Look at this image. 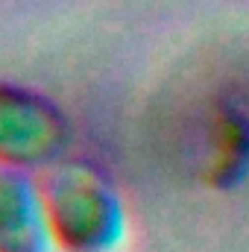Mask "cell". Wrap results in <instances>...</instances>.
<instances>
[{
    "mask_svg": "<svg viewBox=\"0 0 249 252\" xmlns=\"http://www.w3.org/2000/svg\"><path fill=\"white\" fill-rule=\"evenodd\" d=\"M35 179L53 252H115L121 247L124 199L97 164L62 158Z\"/></svg>",
    "mask_w": 249,
    "mask_h": 252,
    "instance_id": "1",
    "label": "cell"
},
{
    "mask_svg": "<svg viewBox=\"0 0 249 252\" xmlns=\"http://www.w3.org/2000/svg\"><path fill=\"white\" fill-rule=\"evenodd\" d=\"M70 121L44 91L0 79V167L41 173L67 158Z\"/></svg>",
    "mask_w": 249,
    "mask_h": 252,
    "instance_id": "2",
    "label": "cell"
},
{
    "mask_svg": "<svg viewBox=\"0 0 249 252\" xmlns=\"http://www.w3.org/2000/svg\"><path fill=\"white\" fill-rule=\"evenodd\" d=\"M0 252H53L35 173L0 167Z\"/></svg>",
    "mask_w": 249,
    "mask_h": 252,
    "instance_id": "3",
    "label": "cell"
}]
</instances>
